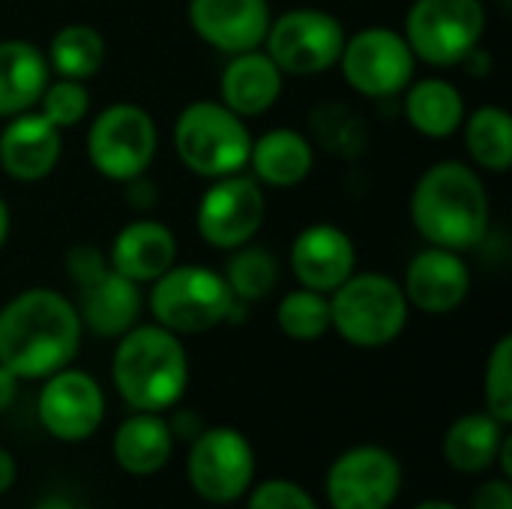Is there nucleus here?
<instances>
[{
	"label": "nucleus",
	"mask_w": 512,
	"mask_h": 509,
	"mask_svg": "<svg viewBox=\"0 0 512 509\" xmlns=\"http://www.w3.org/2000/svg\"><path fill=\"white\" fill-rule=\"evenodd\" d=\"M81 333L69 297L27 288L0 309V363L21 381H45L75 360Z\"/></svg>",
	"instance_id": "nucleus-1"
},
{
	"label": "nucleus",
	"mask_w": 512,
	"mask_h": 509,
	"mask_svg": "<svg viewBox=\"0 0 512 509\" xmlns=\"http://www.w3.org/2000/svg\"><path fill=\"white\" fill-rule=\"evenodd\" d=\"M411 222L429 246L474 249L489 228V195L480 174L456 159L426 168L411 192Z\"/></svg>",
	"instance_id": "nucleus-2"
},
{
	"label": "nucleus",
	"mask_w": 512,
	"mask_h": 509,
	"mask_svg": "<svg viewBox=\"0 0 512 509\" xmlns=\"http://www.w3.org/2000/svg\"><path fill=\"white\" fill-rule=\"evenodd\" d=\"M111 381L132 411L162 414L174 408L189 384V357L180 336L159 324L126 330L114 348Z\"/></svg>",
	"instance_id": "nucleus-3"
},
{
	"label": "nucleus",
	"mask_w": 512,
	"mask_h": 509,
	"mask_svg": "<svg viewBox=\"0 0 512 509\" xmlns=\"http://www.w3.org/2000/svg\"><path fill=\"white\" fill-rule=\"evenodd\" d=\"M66 273L78 300L72 303L81 327L99 339H120L138 324L141 288L111 267V261L90 243H78L66 255Z\"/></svg>",
	"instance_id": "nucleus-4"
},
{
	"label": "nucleus",
	"mask_w": 512,
	"mask_h": 509,
	"mask_svg": "<svg viewBox=\"0 0 512 509\" xmlns=\"http://www.w3.org/2000/svg\"><path fill=\"white\" fill-rule=\"evenodd\" d=\"M408 300L396 279L384 273H351L330 294V330L354 348H384L408 324Z\"/></svg>",
	"instance_id": "nucleus-5"
},
{
	"label": "nucleus",
	"mask_w": 512,
	"mask_h": 509,
	"mask_svg": "<svg viewBox=\"0 0 512 509\" xmlns=\"http://www.w3.org/2000/svg\"><path fill=\"white\" fill-rule=\"evenodd\" d=\"M174 147L180 162L207 180L240 174L249 165L252 135L240 114L213 99L186 105L174 123Z\"/></svg>",
	"instance_id": "nucleus-6"
},
{
	"label": "nucleus",
	"mask_w": 512,
	"mask_h": 509,
	"mask_svg": "<svg viewBox=\"0 0 512 509\" xmlns=\"http://www.w3.org/2000/svg\"><path fill=\"white\" fill-rule=\"evenodd\" d=\"M237 309L222 273L198 264H174L150 291V312L159 327L177 336H195L219 327Z\"/></svg>",
	"instance_id": "nucleus-7"
},
{
	"label": "nucleus",
	"mask_w": 512,
	"mask_h": 509,
	"mask_svg": "<svg viewBox=\"0 0 512 509\" xmlns=\"http://www.w3.org/2000/svg\"><path fill=\"white\" fill-rule=\"evenodd\" d=\"M486 30L480 0H414L405 15V42L429 66L465 63Z\"/></svg>",
	"instance_id": "nucleus-8"
},
{
	"label": "nucleus",
	"mask_w": 512,
	"mask_h": 509,
	"mask_svg": "<svg viewBox=\"0 0 512 509\" xmlns=\"http://www.w3.org/2000/svg\"><path fill=\"white\" fill-rule=\"evenodd\" d=\"M159 147L153 117L132 102H114L96 114L87 132V156L105 180L129 183L141 177Z\"/></svg>",
	"instance_id": "nucleus-9"
},
{
	"label": "nucleus",
	"mask_w": 512,
	"mask_h": 509,
	"mask_svg": "<svg viewBox=\"0 0 512 509\" xmlns=\"http://www.w3.org/2000/svg\"><path fill=\"white\" fill-rule=\"evenodd\" d=\"M186 474L201 501L234 504L255 480V450L249 438L231 426L201 429L189 441Z\"/></svg>",
	"instance_id": "nucleus-10"
},
{
	"label": "nucleus",
	"mask_w": 512,
	"mask_h": 509,
	"mask_svg": "<svg viewBox=\"0 0 512 509\" xmlns=\"http://www.w3.org/2000/svg\"><path fill=\"white\" fill-rule=\"evenodd\" d=\"M345 27L324 9H291L270 21L264 48L282 75H321L333 69L345 48Z\"/></svg>",
	"instance_id": "nucleus-11"
},
{
	"label": "nucleus",
	"mask_w": 512,
	"mask_h": 509,
	"mask_svg": "<svg viewBox=\"0 0 512 509\" xmlns=\"http://www.w3.org/2000/svg\"><path fill=\"white\" fill-rule=\"evenodd\" d=\"M414 51L390 27H366L345 39L339 66L345 81L363 96H396L414 81Z\"/></svg>",
	"instance_id": "nucleus-12"
},
{
	"label": "nucleus",
	"mask_w": 512,
	"mask_h": 509,
	"mask_svg": "<svg viewBox=\"0 0 512 509\" xmlns=\"http://www.w3.org/2000/svg\"><path fill=\"white\" fill-rule=\"evenodd\" d=\"M267 213L264 189L255 177L228 174L219 177L198 201L195 225L204 243L213 249H237L252 243Z\"/></svg>",
	"instance_id": "nucleus-13"
},
{
	"label": "nucleus",
	"mask_w": 512,
	"mask_h": 509,
	"mask_svg": "<svg viewBox=\"0 0 512 509\" xmlns=\"http://www.w3.org/2000/svg\"><path fill=\"white\" fill-rule=\"evenodd\" d=\"M399 492L402 465L378 444L345 450L327 471V501L333 509H390Z\"/></svg>",
	"instance_id": "nucleus-14"
},
{
	"label": "nucleus",
	"mask_w": 512,
	"mask_h": 509,
	"mask_svg": "<svg viewBox=\"0 0 512 509\" xmlns=\"http://www.w3.org/2000/svg\"><path fill=\"white\" fill-rule=\"evenodd\" d=\"M36 414L51 438L78 444L99 432L105 420V393L90 372L66 366L45 378L36 399Z\"/></svg>",
	"instance_id": "nucleus-15"
},
{
	"label": "nucleus",
	"mask_w": 512,
	"mask_h": 509,
	"mask_svg": "<svg viewBox=\"0 0 512 509\" xmlns=\"http://www.w3.org/2000/svg\"><path fill=\"white\" fill-rule=\"evenodd\" d=\"M270 21L267 0H189V27L195 36L225 54L261 48Z\"/></svg>",
	"instance_id": "nucleus-16"
},
{
	"label": "nucleus",
	"mask_w": 512,
	"mask_h": 509,
	"mask_svg": "<svg viewBox=\"0 0 512 509\" xmlns=\"http://www.w3.org/2000/svg\"><path fill=\"white\" fill-rule=\"evenodd\" d=\"M402 291L408 306L426 315H450L471 291V270L462 261V252L429 246L411 258Z\"/></svg>",
	"instance_id": "nucleus-17"
},
{
	"label": "nucleus",
	"mask_w": 512,
	"mask_h": 509,
	"mask_svg": "<svg viewBox=\"0 0 512 509\" xmlns=\"http://www.w3.org/2000/svg\"><path fill=\"white\" fill-rule=\"evenodd\" d=\"M354 267H357V249L342 228L330 222H318L294 237L291 273L297 276L300 288L333 294L354 273Z\"/></svg>",
	"instance_id": "nucleus-18"
},
{
	"label": "nucleus",
	"mask_w": 512,
	"mask_h": 509,
	"mask_svg": "<svg viewBox=\"0 0 512 509\" xmlns=\"http://www.w3.org/2000/svg\"><path fill=\"white\" fill-rule=\"evenodd\" d=\"M63 153V135L39 111L9 117L0 129V168L18 183L45 180Z\"/></svg>",
	"instance_id": "nucleus-19"
},
{
	"label": "nucleus",
	"mask_w": 512,
	"mask_h": 509,
	"mask_svg": "<svg viewBox=\"0 0 512 509\" xmlns=\"http://www.w3.org/2000/svg\"><path fill=\"white\" fill-rule=\"evenodd\" d=\"M282 78V69L270 60L267 51L255 48L231 54L219 78V102L240 117H258L276 105Z\"/></svg>",
	"instance_id": "nucleus-20"
},
{
	"label": "nucleus",
	"mask_w": 512,
	"mask_h": 509,
	"mask_svg": "<svg viewBox=\"0 0 512 509\" xmlns=\"http://www.w3.org/2000/svg\"><path fill=\"white\" fill-rule=\"evenodd\" d=\"M108 261L117 273L138 285L156 282L165 270L177 264V240L168 225L156 219H138L120 228L111 243Z\"/></svg>",
	"instance_id": "nucleus-21"
},
{
	"label": "nucleus",
	"mask_w": 512,
	"mask_h": 509,
	"mask_svg": "<svg viewBox=\"0 0 512 509\" xmlns=\"http://www.w3.org/2000/svg\"><path fill=\"white\" fill-rule=\"evenodd\" d=\"M174 441L177 438L162 414L135 411L117 426L111 450H114V462L129 477H153L171 462Z\"/></svg>",
	"instance_id": "nucleus-22"
},
{
	"label": "nucleus",
	"mask_w": 512,
	"mask_h": 509,
	"mask_svg": "<svg viewBox=\"0 0 512 509\" xmlns=\"http://www.w3.org/2000/svg\"><path fill=\"white\" fill-rule=\"evenodd\" d=\"M51 81V66L42 48L24 39L0 42V117H15L33 111L45 84Z\"/></svg>",
	"instance_id": "nucleus-23"
},
{
	"label": "nucleus",
	"mask_w": 512,
	"mask_h": 509,
	"mask_svg": "<svg viewBox=\"0 0 512 509\" xmlns=\"http://www.w3.org/2000/svg\"><path fill=\"white\" fill-rule=\"evenodd\" d=\"M249 165L258 183L288 189L309 177L315 165V150L297 129H270L258 141L252 138Z\"/></svg>",
	"instance_id": "nucleus-24"
},
{
	"label": "nucleus",
	"mask_w": 512,
	"mask_h": 509,
	"mask_svg": "<svg viewBox=\"0 0 512 509\" xmlns=\"http://www.w3.org/2000/svg\"><path fill=\"white\" fill-rule=\"evenodd\" d=\"M405 117L426 138H450L465 123V99L447 78H420L408 84Z\"/></svg>",
	"instance_id": "nucleus-25"
},
{
	"label": "nucleus",
	"mask_w": 512,
	"mask_h": 509,
	"mask_svg": "<svg viewBox=\"0 0 512 509\" xmlns=\"http://www.w3.org/2000/svg\"><path fill=\"white\" fill-rule=\"evenodd\" d=\"M507 426L495 420L489 411L459 417L444 435V459L456 474H483L495 468L498 450L507 438Z\"/></svg>",
	"instance_id": "nucleus-26"
},
{
	"label": "nucleus",
	"mask_w": 512,
	"mask_h": 509,
	"mask_svg": "<svg viewBox=\"0 0 512 509\" xmlns=\"http://www.w3.org/2000/svg\"><path fill=\"white\" fill-rule=\"evenodd\" d=\"M105 54H108V48H105V39L96 27L66 24L51 36L45 57H48L51 72H57V78L87 81L102 69Z\"/></svg>",
	"instance_id": "nucleus-27"
},
{
	"label": "nucleus",
	"mask_w": 512,
	"mask_h": 509,
	"mask_svg": "<svg viewBox=\"0 0 512 509\" xmlns=\"http://www.w3.org/2000/svg\"><path fill=\"white\" fill-rule=\"evenodd\" d=\"M465 147L483 171L504 174L512 165V120L498 105L477 108L465 123Z\"/></svg>",
	"instance_id": "nucleus-28"
},
{
	"label": "nucleus",
	"mask_w": 512,
	"mask_h": 509,
	"mask_svg": "<svg viewBox=\"0 0 512 509\" xmlns=\"http://www.w3.org/2000/svg\"><path fill=\"white\" fill-rule=\"evenodd\" d=\"M231 261L225 267V282L234 294L237 303H255V300H264L276 282H279V264L276 258L261 249V246H237L231 249Z\"/></svg>",
	"instance_id": "nucleus-29"
},
{
	"label": "nucleus",
	"mask_w": 512,
	"mask_h": 509,
	"mask_svg": "<svg viewBox=\"0 0 512 509\" xmlns=\"http://www.w3.org/2000/svg\"><path fill=\"white\" fill-rule=\"evenodd\" d=\"M279 330L294 342H318L330 333V297L300 288L279 300L276 306Z\"/></svg>",
	"instance_id": "nucleus-30"
},
{
	"label": "nucleus",
	"mask_w": 512,
	"mask_h": 509,
	"mask_svg": "<svg viewBox=\"0 0 512 509\" xmlns=\"http://www.w3.org/2000/svg\"><path fill=\"white\" fill-rule=\"evenodd\" d=\"M39 114L54 123L60 132L78 126L87 111H90V93L84 87V81H72V78H57L48 81L42 96H39Z\"/></svg>",
	"instance_id": "nucleus-31"
},
{
	"label": "nucleus",
	"mask_w": 512,
	"mask_h": 509,
	"mask_svg": "<svg viewBox=\"0 0 512 509\" xmlns=\"http://www.w3.org/2000/svg\"><path fill=\"white\" fill-rule=\"evenodd\" d=\"M486 408L504 426L512 423V339L501 336L486 363Z\"/></svg>",
	"instance_id": "nucleus-32"
},
{
	"label": "nucleus",
	"mask_w": 512,
	"mask_h": 509,
	"mask_svg": "<svg viewBox=\"0 0 512 509\" xmlns=\"http://www.w3.org/2000/svg\"><path fill=\"white\" fill-rule=\"evenodd\" d=\"M246 509H318L315 498L291 480H267L252 489Z\"/></svg>",
	"instance_id": "nucleus-33"
},
{
	"label": "nucleus",
	"mask_w": 512,
	"mask_h": 509,
	"mask_svg": "<svg viewBox=\"0 0 512 509\" xmlns=\"http://www.w3.org/2000/svg\"><path fill=\"white\" fill-rule=\"evenodd\" d=\"M471 509H512V486L510 480H489L480 486L474 507Z\"/></svg>",
	"instance_id": "nucleus-34"
},
{
	"label": "nucleus",
	"mask_w": 512,
	"mask_h": 509,
	"mask_svg": "<svg viewBox=\"0 0 512 509\" xmlns=\"http://www.w3.org/2000/svg\"><path fill=\"white\" fill-rule=\"evenodd\" d=\"M18 384H21V378L12 375V372L0 363V414H6V411L15 405V399H18Z\"/></svg>",
	"instance_id": "nucleus-35"
},
{
	"label": "nucleus",
	"mask_w": 512,
	"mask_h": 509,
	"mask_svg": "<svg viewBox=\"0 0 512 509\" xmlns=\"http://www.w3.org/2000/svg\"><path fill=\"white\" fill-rule=\"evenodd\" d=\"M174 438H183V441H192L198 432H201V417H195L192 411H177L174 423H168Z\"/></svg>",
	"instance_id": "nucleus-36"
},
{
	"label": "nucleus",
	"mask_w": 512,
	"mask_h": 509,
	"mask_svg": "<svg viewBox=\"0 0 512 509\" xmlns=\"http://www.w3.org/2000/svg\"><path fill=\"white\" fill-rule=\"evenodd\" d=\"M15 477H18V465H15V456L0 447V498L15 486Z\"/></svg>",
	"instance_id": "nucleus-37"
},
{
	"label": "nucleus",
	"mask_w": 512,
	"mask_h": 509,
	"mask_svg": "<svg viewBox=\"0 0 512 509\" xmlns=\"http://www.w3.org/2000/svg\"><path fill=\"white\" fill-rule=\"evenodd\" d=\"M33 509H78L69 498H63V495H48V498H42L39 504Z\"/></svg>",
	"instance_id": "nucleus-38"
},
{
	"label": "nucleus",
	"mask_w": 512,
	"mask_h": 509,
	"mask_svg": "<svg viewBox=\"0 0 512 509\" xmlns=\"http://www.w3.org/2000/svg\"><path fill=\"white\" fill-rule=\"evenodd\" d=\"M9 207H6V201L0 198V249H3V243H6V237H9Z\"/></svg>",
	"instance_id": "nucleus-39"
},
{
	"label": "nucleus",
	"mask_w": 512,
	"mask_h": 509,
	"mask_svg": "<svg viewBox=\"0 0 512 509\" xmlns=\"http://www.w3.org/2000/svg\"><path fill=\"white\" fill-rule=\"evenodd\" d=\"M414 509H459L456 504H450V501H423V504H417Z\"/></svg>",
	"instance_id": "nucleus-40"
}]
</instances>
